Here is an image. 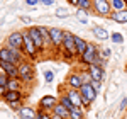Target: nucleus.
<instances>
[{"instance_id": "1", "label": "nucleus", "mask_w": 127, "mask_h": 119, "mask_svg": "<svg viewBox=\"0 0 127 119\" xmlns=\"http://www.w3.org/2000/svg\"><path fill=\"white\" fill-rule=\"evenodd\" d=\"M63 51H64V56L68 60L75 58L78 53H76V44H75V34L64 31V36H63Z\"/></svg>"}, {"instance_id": "2", "label": "nucleus", "mask_w": 127, "mask_h": 119, "mask_svg": "<svg viewBox=\"0 0 127 119\" xmlns=\"http://www.w3.org/2000/svg\"><path fill=\"white\" fill-rule=\"evenodd\" d=\"M22 51H24L26 58H31V60H36L37 55L41 53V51L37 50V46H36V43L31 38L29 31H24V48H22Z\"/></svg>"}, {"instance_id": "3", "label": "nucleus", "mask_w": 127, "mask_h": 119, "mask_svg": "<svg viewBox=\"0 0 127 119\" xmlns=\"http://www.w3.org/2000/svg\"><path fill=\"white\" fill-rule=\"evenodd\" d=\"M34 75H36V71H34L32 63L27 61V60H24L19 65V78L22 80L24 83H31V82L34 80Z\"/></svg>"}, {"instance_id": "4", "label": "nucleus", "mask_w": 127, "mask_h": 119, "mask_svg": "<svg viewBox=\"0 0 127 119\" xmlns=\"http://www.w3.org/2000/svg\"><path fill=\"white\" fill-rule=\"evenodd\" d=\"M80 94H81V99H83V106L88 107L92 102H95L98 92L92 87V83H83V85L80 87Z\"/></svg>"}, {"instance_id": "5", "label": "nucleus", "mask_w": 127, "mask_h": 119, "mask_svg": "<svg viewBox=\"0 0 127 119\" xmlns=\"http://www.w3.org/2000/svg\"><path fill=\"white\" fill-rule=\"evenodd\" d=\"M93 12L100 17H110V14L114 12L110 0H93Z\"/></svg>"}, {"instance_id": "6", "label": "nucleus", "mask_w": 127, "mask_h": 119, "mask_svg": "<svg viewBox=\"0 0 127 119\" xmlns=\"http://www.w3.org/2000/svg\"><path fill=\"white\" fill-rule=\"evenodd\" d=\"M98 48H97V44H93V43H88V48H87V51L80 56L81 58V63L83 65H93L95 63V60L98 58Z\"/></svg>"}, {"instance_id": "7", "label": "nucleus", "mask_w": 127, "mask_h": 119, "mask_svg": "<svg viewBox=\"0 0 127 119\" xmlns=\"http://www.w3.org/2000/svg\"><path fill=\"white\" fill-rule=\"evenodd\" d=\"M49 36H51V46L54 50L63 48V36H64V31L59 29V27H49Z\"/></svg>"}, {"instance_id": "8", "label": "nucleus", "mask_w": 127, "mask_h": 119, "mask_svg": "<svg viewBox=\"0 0 127 119\" xmlns=\"http://www.w3.org/2000/svg\"><path fill=\"white\" fill-rule=\"evenodd\" d=\"M7 44L12 46V48L22 50V48H24V32H20V31H14V32H10L9 38H7Z\"/></svg>"}, {"instance_id": "9", "label": "nucleus", "mask_w": 127, "mask_h": 119, "mask_svg": "<svg viewBox=\"0 0 127 119\" xmlns=\"http://www.w3.org/2000/svg\"><path fill=\"white\" fill-rule=\"evenodd\" d=\"M27 31H29V34H31V38H32V41L36 43L37 50H39L41 53H42L46 46H44V41H42V36H41V31H39V27H37V26H31V27H29Z\"/></svg>"}, {"instance_id": "10", "label": "nucleus", "mask_w": 127, "mask_h": 119, "mask_svg": "<svg viewBox=\"0 0 127 119\" xmlns=\"http://www.w3.org/2000/svg\"><path fill=\"white\" fill-rule=\"evenodd\" d=\"M58 102H59V100L56 99L54 95H44V97L39 100V109L46 111V112H53L54 106H56Z\"/></svg>"}, {"instance_id": "11", "label": "nucleus", "mask_w": 127, "mask_h": 119, "mask_svg": "<svg viewBox=\"0 0 127 119\" xmlns=\"http://www.w3.org/2000/svg\"><path fill=\"white\" fill-rule=\"evenodd\" d=\"M0 70L3 73H7L10 78H17L19 77V66L10 63V61H0Z\"/></svg>"}, {"instance_id": "12", "label": "nucleus", "mask_w": 127, "mask_h": 119, "mask_svg": "<svg viewBox=\"0 0 127 119\" xmlns=\"http://www.w3.org/2000/svg\"><path fill=\"white\" fill-rule=\"evenodd\" d=\"M66 92V95H68L71 102L76 106V107H85L83 106V99H81V94H80V89H73V87H68V89L64 90Z\"/></svg>"}, {"instance_id": "13", "label": "nucleus", "mask_w": 127, "mask_h": 119, "mask_svg": "<svg viewBox=\"0 0 127 119\" xmlns=\"http://www.w3.org/2000/svg\"><path fill=\"white\" fill-rule=\"evenodd\" d=\"M88 73H90V77L93 80H102L105 78V70H103V66H100V65H88V70H87Z\"/></svg>"}, {"instance_id": "14", "label": "nucleus", "mask_w": 127, "mask_h": 119, "mask_svg": "<svg viewBox=\"0 0 127 119\" xmlns=\"http://www.w3.org/2000/svg\"><path fill=\"white\" fill-rule=\"evenodd\" d=\"M66 85H68V87H73V89H80V87L83 85L81 75H80V73H76V71L69 73L68 77H66Z\"/></svg>"}, {"instance_id": "15", "label": "nucleus", "mask_w": 127, "mask_h": 119, "mask_svg": "<svg viewBox=\"0 0 127 119\" xmlns=\"http://www.w3.org/2000/svg\"><path fill=\"white\" fill-rule=\"evenodd\" d=\"M110 19L117 24H126L127 22V9H122V10H114L110 14Z\"/></svg>"}, {"instance_id": "16", "label": "nucleus", "mask_w": 127, "mask_h": 119, "mask_svg": "<svg viewBox=\"0 0 127 119\" xmlns=\"http://www.w3.org/2000/svg\"><path fill=\"white\" fill-rule=\"evenodd\" d=\"M92 32H93V36H95L98 41H107V39H110L108 31L105 29V27H102V26H95V27L92 29Z\"/></svg>"}, {"instance_id": "17", "label": "nucleus", "mask_w": 127, "mask_h": 119, "mask_svg": "<svg viewBox=\"0 0 127 119\" xmlns=\"http://www.w3.org/2000/svg\"><path fill=\"white\" fill-rule=\"evenodd\" d=\"M36 112H37V111L29 107V106H22L20 111H19V118L20 119H34L36 118Z\"/></svg>"}, {"instance_id": "18", "label": "nucleus", "mask_w": 127, "mask_h": 119, "mask_svg": "<svg viewBox=\"0 0 127 119\" xmlns=\"http://www.w3.org/2000/svg\"><path fill=\"white\" fill-rule=\"evenodd\" d=\"M22 92L20 90H7L3 94V100L5 102H14V100H22Z\"/></svg>"}, {"instance_id": "19", "label": "nucleus", "mask_w": 127, "mask_h": 119, "mask_svg": "<svg viewBox=\"0 0 127 119\" xmlns=\"http://www.w3.org/2000/svg\"><path fill=\"white\" fill-rule=\"evenodd\" d=\"M75 44H76V53H78L80 56H81L88 48V43L83 39L81 36H76V34H75Z\"/></svg>"}, {"instance_id": "20", "label": "nucleus", "mask_w": 127, "mask_h": 119, "mask_svg": "<svg viewBox=\"0 0 127 119\" xmlns=\"http://www.w3.org/2000/svg\"><path fill=\"white\" fill-rule=\"evenodd\" d=\"M53 114H58V116H61V118H64V119H69V111L63 106V104H56L54 106V109H53Z\"/></svg>"}, {"instance_id": "21", "label": "nucleus", "mask_w": 127, "mask_h": 119, "mask_svg": "<svg viewBox=\"0 0 127 119\" xmlns=\"http://www.w3.org/2000/svg\"><path fill=\"white\" fill-rule=\"evenodd\" d=\"M58 100H59V104H63V106H64V107H66L68 111H73L75 107H76V106L71 102V99H69L68 95H66V92H63V94L59 95V99H58Z\"/></svg>"}, {"instance_id": "22", "label": "nucleus", "mask_w": 127, "mask_h": 119, "mask_svg": "<svg viewBox=\"0 0 127 119\" xmlns=\"http://www.w3.org/2000/svg\"><path fill=\"white\" fill-rule=\"evenodd\" d=\"M22 80L17 77V78H10L9 83H7V90H22Z\"/></svg>"}, {"instance_id": "23", "label": "nucleus", "mask_w": 127, "mask_h": 119, "mask_svg": "<svg viewBox=\"0 0 127 119\" xmlns=\"http://www.w3.org/2000/svg\"><path fill=\"white\" fill-rule=\"evenodd\" d=\"M0 61H12V53H10L9 44L0 48Z\"/></svg>"}, {"instance_id": "24", "label": "nucleus", "mask_w": 127, "mask_h": 119, "mask_svg": "<svg viewBox=\"0 0 127 119\" xmlns=\"http://www.w3.org/2000/svg\"><path fill=\"white\" fill-rule=\"evenodd\" d=\"M69 119H85L83 107H75L73 111H69Z\"/></svg>"}, {"instance_id": "25", "label": "nucleus", "mask_w": 127, "mask_h": 119, "mask_svg": "<svg viewBox=\"0 0 127 119\" xmlns=\"http://www.w3.org/2000/svg\"><path fill=\"white\" fill-rule=\"evenodd\" d=\"M41 36H42V41H44V46H51V36H49V27H39Z\"/></svg>"}, {"instance_id": "26", "label": "nucleus", "mask_w": 127, "mask_h": 119, "mask_svg": "<svg viewBox=\"0 0 127 119\" xmlns=\"http://www.w3.org/2000/svg\"><path fill=\"white\" fill-rule=\"evenodd\" d=\"M78 9H83V10H87V12L93 10V0H80Z\"/></svg>"}, {"instance_id": "27", "label": "nucleus", "mask_w": 127, "mask_h": 119, "mask_svg": "<svg viewBox=\"0 0 127 119\" xmlns=\"http://www.w3.org/2000/svg\"><path fill=\"white\" fill-rule=\"evenodd\" d=\"M76 19H78V22H81V24H87L88 22V12L83 9H78L76 10Z\"/></svg>"}, {"instance_id": "28", "label": "nucleus", "mask_w": 127, "mask_h": 119, "mask_svg": "<svg viewBox=\"0 0 127 119\" xmlns=\"http://www.w3.org/2000/svg\"><path fill=\"white\" fill-rule=\"evenodd\" d=\"M126 2H127V0H110L112 10H122V9H126Z\"/></svg>"}, {"instance_id": "29", "label": "nucleus", "mask_w": 127, "mask_h": 119, "mask_svg": "<svg viewBox=\"0 0 127 119\" xmlns=\"http://www.w3.org/2000/svg\"><path fill=\"white\" fill-rule=\"evenodd\" d=\"M110 39H112V43H115V44H120V43L124 41V36H122L120 32H112V34H110Z\"/></svg>"}, {"instance_id": "30", "label": "nucleus", "mask_w": 127, "mask_h": 119, "mask_svg": "<svg viewBox=\"0 0 127 119\" xmlns=\"http://www.w3.org/2000/svg\"><path fill=\"white\" fill-rule=\"evenodd\" d=\"M9 104V107L12 111H15V112H19L20 107H22V100H14V102H7Z\"/></svg>"}, {"instance_id": "31", "label": "nucleus", "mask_w": 127, "mask_h": 119, "mask_svg": "<svg viewBox=\"0 0 127 119\" xmlns=\"http://www.w3.org/2000/svg\"><path fill=\"white\" fill-rule=\"evenodd\" d=\"M34 119H51V112H46V111L39 109L37 112H36V118Z\"/></svg>"}, {"instance_id": "32", "label": "nucleus", "mask_w": 127, "mask_h": 119, "mask_svg": "<svg viewBox=\"0 0 127 119\" xmlns=\"http://www.w3.org/2000/svg\"><path fill=\"white\" fill-rule=\"evenodd\" d=\"M9 80H10V77L7 75V73H0V87H5L7 89V83H9Z\"/></svg>"}, {"instance_id": "33", "label": "nucleus", "mask_w": 127, "mask_h": 119, "mask_svg": "<svg viewBox=\"0 0 127 119\" xmlns=\"http://www.w3.org/2000/svg\"><path fill=\"white\" fill-rule=\"evenodd\" d=\"M53 80H54V71L46 70V71H44V82H46V83H51Z\"/></svg>"}, {"instance_id": "34", "label": "nucleus", "mask_w": 127, "mask_h": 119, "mask_svg": "<svg viewBox=\"0 0 127 119\" xmlns=\"http://www.w3.org/2000/svg\"><path fill=\"white\" fill-rule=\"evenodd\" d=\"M90 83H92V87H93V89L97 90V92H100V89H102V82H100V80H90Z\"/></svg>"}, {"instance_id": "35", "label": "nucleus", "mask_w": 127, "mask_h": 119, "mask_svg": "<svg viewBox=\"0 0 127 119\" xmlns=\"http://www.w3.org/2000/svg\"><path fill=\"white\" fill-rule=\"evenodd\" d=\"M98 55H100L103 60H107L108 56H110V50H108V48H102V50L98 51Z\"/></svg>"}, {"instance_id": "36", "label": "nucleus", "mask_w": 127, "mask_h": 119, "mask_svg": "<svg viewBox=\"0 0 127 119\" xmlns=\"http://www.w3.org/2000/svg\"><path fill=\"white\" fill-rule=\"evenodd\" d=\"M56 15H58V17H66V15H68V10L58 9V10H56Z\"/></svg>"}, {"instance_id": "37", "label": "nucleus", "mask_w": 127, "mask_h": 119, "mask_svg": "<svg viewBox=\"0 0 127 119\" xmlns=\"http://www.w3.org/2000/svg\"><path fill=\"white\" fill-rule=\"evenodd\" d=\"M127 109V97H122L120 100V111H126Z\"/></svg>"}, {"instance_id": "38", "label": "nucleus", "mask_w": 127, "mask_h": 119, "mask_svg": "<svg viewBox=\"0 0 127 119\" xmlns=\"http://www.w3.org/2000/svg\"><path fill=\"white\" fill-rule=\"evenodd\" d=\"M20 20H22V22H24V24H26V26H29L31 22H32V20H31L29 17H26V15H22V17H20Z\"/></svg>"}, {"instance_id": "39", "label": "nucleus", "mask_w": 127, "mask_h": 119, "mask_svg": "<svg viewBox=\"0 0 127 119\" xmlns=\"http://www.w3.org/2000/svg\"><path fill=\"white\" fill-rule=\"evenodd\" d=\"M39 2H41V3H44V5H53L56 0H39Z\"/></svg>"}, {"instance_id": "40", "label": "nucleus", "mask_w": 127, "mask_h": 119, "mask_svg": "<svg viewBox=\"0 0 127 119\" xmlns=\"http://www.w3.org/2000/svg\"><path fill=\"white\" fill-rule=\"evenodd\" d=\"M78 2H80V0H68V3H69V5H73V7H78Z\"/></svg>"}, {"instance_id": "41", "label": "nucleus", "mask_w": 127, "mask_h": 119, "mask_svg": "<svg viewBox=\"0 0 127 119\" xmlns=\"http://www.w3.org/2000/svg\"><path fill=\"white\" fill-rule=\"evenodd\" d=\"M37 2H39V0H26V3H27V5H36Z\"/></svg>"}, {"instance_id": "42", "label": "nucleus", "mask_w": 127, "mask_h": 119, "mask_svg": "<svg viewBox=\"0 0 127 119\" xmlns=\"http://www.w3.org/2000/svg\"><path fill=\"white\" fill-rule=\"evenodd\" d=\"M51 119H64V118H61L58 114H53V112H51Z\"/></svg>"}, {"instance_id": "43", "label": "nucleus", "mask_w": 127, "mask_h": 119, "mask_svg": "<svg viewBox=\"0 0 127 119\" xmlns=\"http://www.w3.org/2000/svg\"><path fill=\"white\" fill-rule=\"evenodd\" d=\"M5 92H7L5 87H0V97H3V94H5Z\"/></svg>"}, {"instance_id": "44", "label": "nucleus", "mask_w": 127, "mask_h": 119, "mask_svg": "<svg viewBox=\"0 0 127 119\" xmlns=\"http://www.w3.org/2000/svg\"><path fill=\"white\" fill-rule=\"evenodd\" d=\"M126 73H127V63H126Z\"/></svg>"}, {"instance_id": "45", "label": "nucleus", "mask_w": 127, "mask_h": 119, "mask_svg": "<svg viewBox=\"0 0 127 119\" xmlns=\"http://www.w3.org/2000/svg\"><path fill=\"white\" fill-rule=\"evenodd\" d=\"M126 9H127V2H126Z\"/></svg>"}]
</instances>
